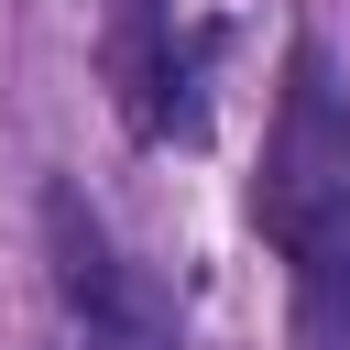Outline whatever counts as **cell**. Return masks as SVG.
<instances>
[{
	"label": "cell",
	"mask_w": 350,
	"mask_h": 350,
	"mask_svg": "<svg viewBox=\"0 0 350 350\" xmlns=\"http://www.w3.org/2000/svg\"><path fill=\"white\" fill-rule=\"evenodd\" d=\"M252 230L284 252L306 328L350 339V88L317 44H295V66H284L262 175H252Z\"/></svg>",
	"instance_id": "1"
},
{
	"label": "cell",
	"mask_w": 350,
	"mask_h": 350,
	"mask_svg": "<svg viewBox=\"0 0 350 350\" xmlns=\"http://www.w3.org/2000/svg\"><path fill=\"white\" fill-rule=\"evenodd\" d=\"M109 77L142 142H197L208 131V33L175 22V0H120L109 11Z\"/></svg>",
	"instance_id": "2"
},
{
	"label": "cell",
	"mask_w": 350,
	"mask_h": 350,
	"mask_svg": "<svg viewBox=\"0 0 350 350\" xmlns=\"http://www.w3.org/2000/svg\"><path fill=\"white\" fill-rule=\"evenodd\" d=\"M44 252H55L66 328H175V306L120 262V241L98 230V208H88L77 186H44Z\"/></svg>",
	"instance_id": "3"
},
{
	"label": "cell",
	"mask_w": 350,
	"mask_h": 350,
	"mask_svg": "<svg viewBox=\"0 0 350 350\" xmlns=\"http://www.w3.org/2000/svg\"><path fill=\"white\" fill-rule=\"evenodd\" d=\"M55 350H175V328H66Z\"/></svg>",
	"instance_id": "4"
}]
</instances>
